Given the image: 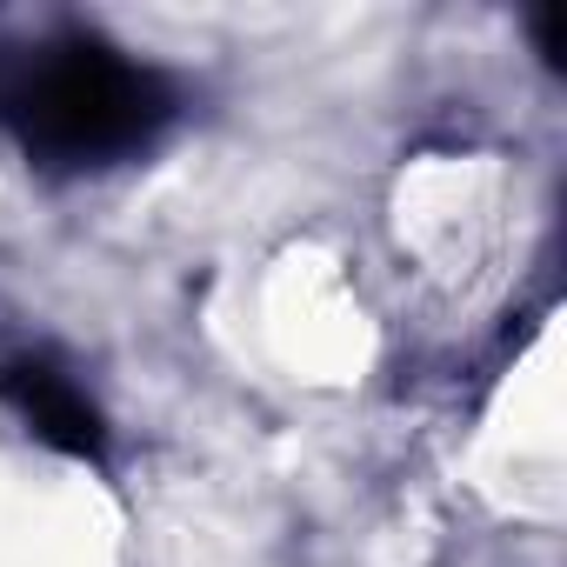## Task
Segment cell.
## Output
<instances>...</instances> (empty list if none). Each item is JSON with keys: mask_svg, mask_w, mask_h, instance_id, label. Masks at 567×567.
<instances>
[{"mask_svg": "<svg viewBox=\"0 0 567 567\" xmlns=\"http://www.w3.org/2000/svg\"><path fill=\"white\" fill-rule=\"evenodd\" d=\"M28 141H41L61 161H107L134 141H147V127L161 121V87L147 68L121 61L114 48H61L48 54L28 87L14 94Z\"/></svg>", "mask_w": 567, "mask_h": 567, "instance_id": "6da1fadb", "label": "cell"}, {"mask_svg": "<svg viewBox=\"0 0 567 567\" xmlns=\"http://www.w3.org/2000/svg\"><path fill=\"white\" fill-rule=\"evenodd\" d=\"M21 394H28V414H34V427H41L48 441L74 447V454H87V447L101 441V434H94V408H87V401H74L61 381L34 374V381H21Z\"/></svg>", "mask_w": 567, "mask_h": 567, "instance_id": "7a4b0ae2", "label": "cell"}]
</instances>
